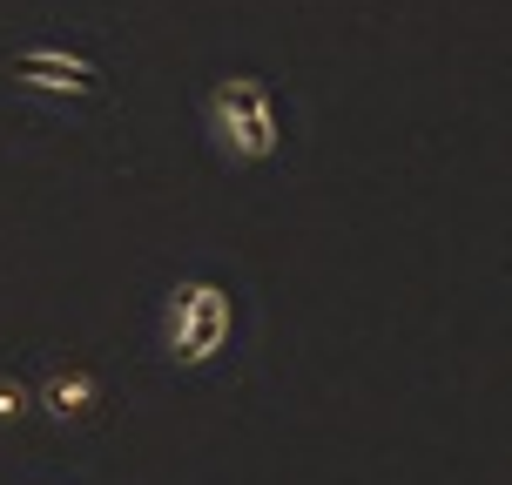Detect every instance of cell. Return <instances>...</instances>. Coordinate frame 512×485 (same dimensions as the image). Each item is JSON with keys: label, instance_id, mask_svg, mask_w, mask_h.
I'll return each instance as SVG.
<instances>
[{"label": "cell", "instance_id": "cell-1", "mask_svg": "<svg viewBox=\"0 0 512 485\" xmlns=\"http://www.w3.org/2000/svg\"><path fill=\"white\" fill-rule=\"evenodd\" d=\"M203 122L230 162H270L283 149V108L263 75H223L203 95Z\"/></svg>", "mask_w": 512, "mask_h": 485}, {"label": "cell", "instance_id": "cell-2", "mask_svg": "<svg viewBox=\"0 0 512 485\" xmlns=\"http://www.w3.org/2000/svg\"><path fill=\"white\" fill-rule=\"evenodd\" d=\"M236 337V297L216 277H182L162 297V351L176 371H203L230 351Z\"/></svg>", "mask_w": 512, "mask_h": 485}, {"label": "cell", "instance_id": "cell-3", "mask_svg": "<svg viewBox=\"0 0 512 485\" xmlns=\"http://www.w3.org/2000/svg\"><path fill=\"white\" fill-rule=\"evenodd\" d=\"M14 88H27V95H61V102H88V95H102V61L61 48V41H41V48L14 54Z\"/></svg>", "mask_w": 512, "mask_h": 485}, {"label": "cell", "instance_id": "cell-4", "mask_svg": "<svg viewBox=\"0 0 512 485\" xmlns=\"http://www.w3.org/2000/svg\"><path fill=\"white\" fill-rule=\"evenodd\" d=\"M34 411L54 418V425H81V418L102 411V378L88 364H54L48 378L34 384Z\"/></svg>", "mask_w": 512, "mask_h": 485}, {"label": "cell", "instance_id": "cell-5", "mask_svg": "<svg viewBox=\"0 0 512 485\" xmlns=\"http://www.w3.org/2000/svg\"><path fill=\"white\" fill-rule=\"evenodd\" d=\"M34 418V384L14 378V371H0V432H14Z\"/></svg>", "mask_w": 512, "mask_h": 485}]
</instances>
